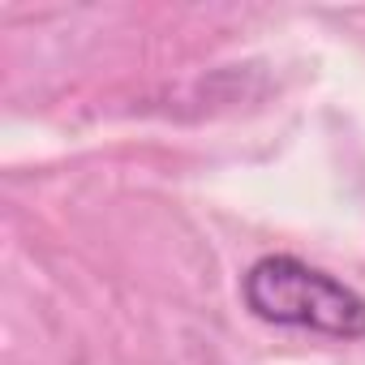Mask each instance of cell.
<instances>
[{
	"mask_svg": "<svg viewBox=\"0 0 365 365\" xmlns=\"http://www.w3.org/2000/svg\"><path fill=\"white\" fill-rule=\"evenodd\" d=\"M241 292L262 322L305 327L335 339L365 335V297L301 258H288V254L258 258L245 271Z\"/></svg>",
	"mask_w": 365,
	"mask_h": 365,
	"instance_id": "cell-1",
	"label": "cell"
}]
</instances>
